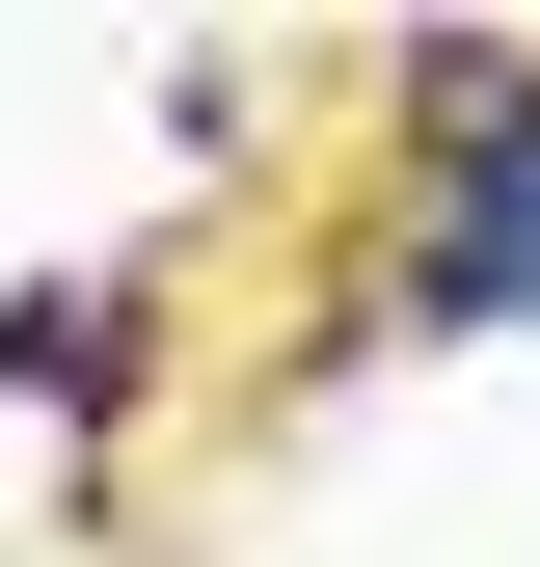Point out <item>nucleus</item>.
<instances>
[{"label": "nucleus", "mask_w": 540, "mask_h": 567, "mask_svg": "<svg viewBox=\"0 0 540 567\" xmlns=\"http://www.w3.org/2000/svg\"><path fill=\"white\" fill-rule=\"evenodd\" d=\"M433 324H540V163H459V217H433Z\"/></svg>", "instance_id": "obj_1"}]
</instances>
